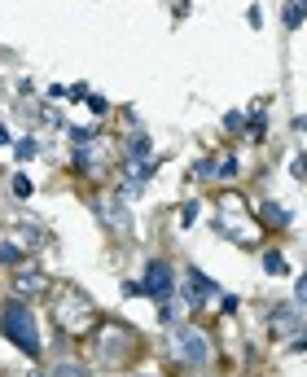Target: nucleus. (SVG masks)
Returning a JSON list of instances; mask_svg holds the SVG:
<instances>
[{"label":"nucleus","mask_w":307,"mask_h":377,"mask_svg":"<svg viewBox=\"0 0 307 377\" xmlns=\"http://www.w3.org/2000/svg\"><path fill=\"white\" fill-rule=\"evenodd\" d=\"M53 320H58V329L66 338H84V334L97 329V307L80 290H58L53 294Z\"/></svg>","instance_id":"f257e3e1"},{"label":"nucleus","mask_w":307,"mask_h":377,"mask_svg":"<svg viewBox=\"0 0 307 377\" xmlns=\"http://www.w3.org/2000/svg\"><path fill=\"white\" fill-rule=\"evenodd\" d=\"M215 233L228 237V241H237V246H246V250H250V246H259V224L246 215V202H242L237 193H224V197H220Z\"/></svg>","instance_id":"f03ea898"},{"label":"nucleus","mask_w":307,"mask_h":377,"mask_svg":"<svg viewBox=\"0 0 307 377\" xmlns=\"http://www.w3.org/2000/svg\"><path fill=\"white\" fill-rule=\"evenodd\" d=\"M0 329H5V338L14 342V346H22L31 360H40V334H36V316H31V307L22 303V298H14V303H5V312H0Z\"/></svg>","instance_id":"7ed1b4c3"},{"label":"nucleus","mask_w":307,"mask_h":377,"mask_svg":"<svg viewBox=\"0 0 307 377\" xmlns=\"http://www.w3.org/2000/svg\"><path fill=\"white\" fill-rule=\"evenodd\" d=\"M167 346H171V356L176 364H189V368H202V364H211V342L202 329H193V324H171V334H167Z\"/></svg>","instance_id":"20e7f679"},{"label":"nucleus","mask_w":307,"mask_h":377,"mask_svg":"<svg viewBox=\"0 0 307 377\" xmlns=\"http://www.w3.org/2000/svg\"><path fill=\"white\" fill-rule=\"evenodd\" d=\"M176 294V276L163 259H154L149 272H145V281H141V298H154V303H163V298Z\"/></svg>","instance_id":"39448f33"},{"label":"nucleus","mask_w":307,"mask_h":377,"mask_svg":"<svg viewBox=\"0 0 307 377\" xmlns=\"http://www.w3.org/2000/svg\"><path fill=\"white\" fill-rule=\"evenodd\" d=\"M127 334L123 324H106V329H97V356L106 360V364H123V356H127Z\"/></svg>","instance_id":"423d86ee"},{"label":"nucleus","mask_w":307,"mask_h":377,"mask_svg":"<svg viewBox=\"0 0 307 377\" xmlns=\"http://www.w3.org/2000/svg\"><path fill=\"white\" fill-rule=\"evenodd\" d=\"M268 329L276 338H290L294 329H303V307L298 303H276V307H268Z\"/></svg>","instance_id":"0eeeda50"},{"label":"nucleus","mask_w":307,"mask_h":377,"mask_svg":"<svg viewBox=\"0 0 307 377\" xmlns=\"http://www.w3.org/2000/svg\"><path fill=\"white\" fill-rule=\"evenodd\" d=\"M92 211H97L101 219H106V229H110V233H127V229H132V219H127V211L114 202V197H97Z\"/></svg>","instance_id":"6e6552de"},{"label":"nucleus","mask_w":307,"mask_h":377,"mask_svg":"<svg viewBox=\"0 0 307 377\" xmlns=\"http://www.w3.org/2000/svg\"><path fill=\"white\" fill-rule=\"evenodd\" d=\"M14 290H18L22 298H40V294H53V281H48L44 272H36V268H22L18 281H14Z\"/></svg>","instance_id":"1a4fd4ad"},{"label":"nucleus","mask_w":307,"mask_h":377,"mask_svg":"<svg viewBox=\"0 0 307 377\" xmlns=\"http://www.w3.org/2000/svg\"><path fill=\"white\" fill-rule=\"evenodd\" d=\"M259 219L268 224V229H290V224H294V215L281 207V202H264L259 207Z\"/></svg>","instance_id":"9d476101"},{"label":"nucleus","mask_w":307,"mask_h":377,"mask_svg":"<svg viewBox=\"0 0 307 377\" xmlns=\"http://www.w3.org/2000/svg\"><path fill=\"white\" fill-rule=\"evenodd\" d=\"M18 237H22V246H44L48 229H40V219H22L18 224Z\"/></svg>","instance_id":"9b49d317"},{"label":"nucleus","mask_w":307,"mask_h":377,"mask_svg":"<svg viewBox=\"0 0 307 377\" xmlns=\"http://www.w3.org/2000/svg\"><path fill=\"white\" fill-rule=\"evenodd\" d=\"M303 18H307V0H290L286 5V31H298Z\"/></svg>","instance_id":"f8f14e48"},{"label":"nucleus","mask_w":307,"mask_h":377,"mask_svg":"<svg viewBox=\"0 0 307 377\" xmlns=\"http://www.w3.org/2000/svg\"><path fill=\"white\" fill-rule=\"evenodd\" d=\"M141 158H149V136L145 132H136L132 145H127V163H141Z\"/></svg>","instance_id":"ddd939ff"},{"label":"nucleus","mask_w":307,"mask_h":377,"mask_svg":"<svg viewBox=\"0 0 307 377\" xmlns=\"http://www.w3.org/2000/svg\"><path fill=\"white\" fill-rule=\"evenodd\" d=\"M22 259H27V255H22V246H14V241H0V263H5V268H18Z\"/></svg>","instance_id":"4468645a"},{"label":"nucleus","mask_w":307,"mask_h":377,"mask_svg":"<svg viewBox=\"0 0 307 377\" xmlns=\"http://www.w3.org/2000/svg\"><path fill=\"white\" fill-rule=\"evenodd\" d=\"M53 377H88V364H80V360H62V364L53 368Z\"/></svg>","instance_id":"2eb2a0df"},{"label":"nucleus","mask_w":307,"mask_h":377,"mask_svg":"<svg viewBox=\"0 0 307 377\" xmlns=\"http://www.w3.org/2000/svg\"><path fill=\"white\" fill-rule=\"evenodd\" d=\"M264 272L268 276H286V259H281V250H268V255H264Z\"/></svg>","instance_id":"dca6fc26"},{"label":"nucleus","mask_w":307,"mask_h":377,"mask_svg":"<svg viewBox=\"0 0 307 377\" xmlns=\"http://www.w3.org/2000/svg\"><path fill=\"white\" fill-rule=\"evenodd\" d=\"M14 154H18L22 163H27V158H36V154H40V145H36V136H22V141L14 145Z\"/></svg>","instance_id":"f3484780"},{"label":"nucleus","mask_w":307,"mask_h":377,"mask_svg":"<svg viewBox=\"0 0 307 377\" xmlns=\"http://www.w3.org/2000/svg\"><path fill=\"white\" fill-rule=\"evenodd\" d=\"M9 189H14V197H31V193H36V185H31V180H27L22 171L14 175V185H9Z\"/></svg>","instance_id":"a211bd4d"},{"label":"nucleus","mask_w":307,"mask_h":377,"mask_svg":"<svg viewBox=\"0 0 307 377\" xmlns=\"http://www.w3.org/2000/svg\"><path fill=\"white\" fill-rule=\"evenodd\" d=\"M224 128H228V132H246V114H242V110H228V114H224Z\"/></svg>","instance_id":"6ab92c4d"},{"label":"nucleus","mask_w":307,"mask_h":377,"mask_svg":"<svg viewBox=\"0 0 307 377\" xmlns=\"http://www.w3.org/2000/svg\"><path fill=\"white\" fill-rule=\"evenodd\" d=\"M237 171H242L237 158H220V163H215V175H224V180H228V175H237Z\"/></svg>","instance_id":"aec40b11"},{"label":"nucleus","mask_w":307,"mask_h":377,"mask_svg":"<svg viewBox=\"0 0 307 377\" xmlns=\"http://www.w3.org/2000/svg\"><path fill=\"white\" fill-rule=\"evenodd\" d=\"M193 219H198V202H185L181 207V224H185V229H193Z\"/></svg>","instance_id":"412c9836"},{"label":"nucleus","mask_w":307,"mask_h":377,"mask_svg":"<svg viewBox=\"0 0 307 377\" xmlns=\"http://www.w3.org/2000/svg\"><path fill=\"white\" fill-rule=\"evenodd\" d=\"M290 175H294V180H303V185H307V158H294V163H290Z\"/></svg>","instance_id":"4be33fe9"},{"label":"nucleus","mask_w":307,"mask_h":377,"mask_svg":"<svg viewBox=\"0 0 307 377\" xmlns=\"http://www.w3.org/2000/svg\"><path fill=\"white\" fill-rule=\"evenodd\" d=\"M70 136H75V145H88L97 132H92V128H70Z\"/></svg>","instance_id":"5701e85b"},{"label":"nucleus","mask_w":307,"mask_h":377,"mask_svg":"<svg viewBox=\"0 0 307 377\" xmlns=\"http://www.w3.org/2000/svg\"><path fill=\"white\" fill-rule=\"evenodd\" d=\"M193 175H215V158H202V163L193 167Z\"/></svg>","instance_id":"b1692460"},{"label":"nucleus","mask_w":307,"mask_h":377,"mask_svg":"<svg viewBox=\"0 0 307 377\" xmlns=\"http://www.w3.org/2000/svg\"><path fill=\"white\" fill-rule=\"evenodd\" d=\"M88 106H92V114H106V110H110L106 97H88Z\"/></svg>","instance_id":"393cba45"}]
</instances>
